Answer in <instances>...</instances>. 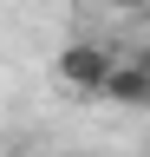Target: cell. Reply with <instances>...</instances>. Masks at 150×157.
Returning <instances> with one entry per match:
<instances>
[{
    "mask_svg": "<svg viewBox=\"0 0 150 157\" xmlns=\"http://www.w3.org/2000/svg\"><path fill=\"white\" fill-rule=\"evenodd\" d=\"M111 66H118V52H111V46H98V39H72V46H59V59H52L59 85L85 92V98H98V92H104Z\"/></svg>",
    "mask_w": 150,
    "mask_h": 157,
    "instance_id": "6da1fadb",
    "label": "cell"
},
{
    "mask_svg": "<svg viewBox=\"0 0 150 157\" xmlns=\"http://www.w3.org/2000/svg\"><path fill=\"white\" fill-rule=\"evenodd\" d=\"M98 98H111V105H150V59H118Z\"/></svg>",
    "mask_w": 150,
    "mask_h": 157,
    "instance_id": "7a4b0ae2",
    "label": "cell"
},
{
    "mask_svg": "<svg viewBox=\"0 0 150 157\" xmlns=\"http://www.w3.org/2000/svg\"><path fill=\"white\" fill-rule=\"evenodd\" d=\"M104 7H144V0H104Z\"/></svg>",
    "mask_w": 150,
    "mask_h": 157,
    "instance_id": "3957f363",
    "label": "cell"
}]
</instances>
